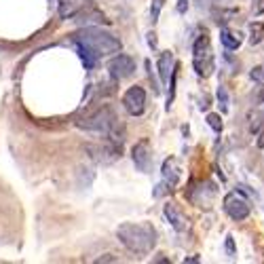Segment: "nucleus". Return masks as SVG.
<instances>
[{
    "label": "nucleus",
    "mask_w": 264,
    "mask_h": 264,
    "mask_svg": "<svg viewBox=\"0 0 264 264\" xmlns=\"http://www.w3.org/2000/svg\"><path fill=\"white\" fill-rule=\"evenodd\" d=\"M250 76L254 80H258V82H264V66H256V68L250 72Z\"/></svg>",
    "instance_id": "obj_22"
},
{
    "label": "nucleus",
    "mask_w": 264,
    "mask_h": 264,
    "mask_svg": "<svg viewBox=\"0 0 264 264\" xmlns=\"http://www.w3.org/2000/svg\"><path fill=\"white\" fill-rule=\"evenodd\" d=\"M78 11V6L74 4V2H70V0H60V15L64 17H74V13Z\"/></svg>",
    "instance_id": "obj_18"
},
{
    "label": "nucleus",
    "mask_w": 264,
    "mask_h": 264,
    "mask_svg": "<svg viewBox=\"0 0 264 264\" xmlns=\"http://www.w3.org/2000/svg\"><path fill=\"white\" fill-rule=\"evenodd\" d=\"M224 212L228 214V218H232L234 222H241L250 216V203L243 199L237 192H228L224 196Z\"/></svg>",
    "instance_id": "obj_7"
},
{
    "label": "nucleus",
    "mask_w": 264,
    "mask_h": 264,
    "mask_svg": "<svg viewBox=\"0 0 264 264\" xmlns=\"http://www.w3.org/2000/svg\"><path fill=\"white\" fill-rule=\"evenodd\" d=\"M76 127L91 131V134L106 136V140H110V142H114L118 146H122V142H125V125L120 122V118L114 114V110L110 106H102L100 110L91 112L84 118H78Z\"/></svg>",
    "instance_id": "obj_1"
},
{
    "label": "nucleus",
    "mask_w": 264,
    "mask_h": 264,
    "mask_svg": "<svg viewBox=\"0 0 264 264\" xmlns=\"http://www.w3.org/2000/svg\"><path fill=\"white\" fill-rule=\"evenodd\" d=\"M207 125H210V127L216 131V134H222V129H224L222 116L216 114V112H210V114H207Z\"/></svg>",
    "instance_id": "obj_19"
},
{
    "label": "nucleus",
    "mask_w": 264,
    "mask_h": 264,
    "mask_svg": "<svg viewBox=\"0 0 264 264\" xmlns=\"http://www.w3.org/2000/svg\"><path fill=\"white\" fill-rule=\"evenodd\" d=\"M220 40H222V44H224L228 51H237L239 46H241V36H239V32L234 34V32H230V30H222V32H220Z\"/></svg>",
    "instance_id": "obj_14"
},
{
    "label": "nucleus",
    "mask_w": 264,
    "mask_h": 264,
    "mask_svg": "<svg viewBox=\"0 0 264 264\" xmlns=\"http://www.w3.org/2000/svg\"><path fill=\"white\" fill-rule=\"evenodd\" d=\"M96 262H100V264L102 262H118V258L114 256V254H104V256H100Z\"/></svg>",
    "instance_id": "obj_24"
},
{
    "label": "nucleus",
    "mask_w": 264,
    "mask_h": 264,
    "mask_svg": "<svg viewBox=\"0 0 264 264\" xmlns=\"http://www.w3.org/2000/svg\"><path fill=\"white\" fill-rule=\"evenodd\" d=\"M163 214H165V218H167V222L174 226V228L178 230V232H182V230H186V226H188V222H186V218H184V214L180 212V207H178L176 203H165V207H163Z\"/></svg>",
    "instance_id": "obj_11"
},
{
    "label": "nucleus",
    "mask_w": 264,
    "mask_h": 264,
    "mask_svg": "<svg viewBox=\"0 0 264 264\" xmlns=\"http://www.w3.org/2000/svg\"><path fill=\"white\" fill-rule=\"evenodd\" d=\"M148 44H150V46H156V38H154V32H150V34H148Z\"/></svg>",
    "instance_id": "obj_26"
},
{
    "label": "nucleus",
    "mask_w": 264,
    "mask_h": 264,
    "mask_svg": "<svg viewBox=\"0 0 264 264\" xmlns=\"http://www.w3.org/2000/svg\"><path fill=\"white\" fill-rule=\"evenodd\" d=\"M74 22H78V24H89V22H93V24H108V20L104 17V13L91 2H84V4L78 6V11L74 13Z\"/></svg>",
    "instance_id": "obj_10"
},
{
    "label": "nucleus",
    "mask_w": 264,
    "mask_h": 264,
    "mask_svg": "<svg viewBox=\"0 0 264 264\" xmlns=\"http://www.w3.org/2000/svg\"><path fill=\"white\" fill-rule=\"evenodd\" d=\"M264 40V24L262 22H252L250 24V42L260 44Z\"/></svg>",
    "instance_id": "obj_16"
},
{
    "label": "nucleus",
    "mask_w": 264,
    "mask_h": 264,
    "mask_svg": "<svg viewBox=\"0 0 264 264\" xmlns=\"http://www.w3.org/2000/svg\"><path fill=\"white\" fill-rule=\"evenodd\" d=\"M226 248H228V254H232V239L228 237V241H226Z\"/></svg>",
    "instance_id": "obj_27"
},
{
    "label": "nucleus",
    "mask_w": 264,
    "mask_h": 264,
    "mask_svg": "<svg viewBox=\"0 0 264 264\" xmlns=\"http://www.w3.org/2000/svg\"><path fill=\"white\" fill-rule=\"evenodd\" d=\"M84 148H87L91 158H96L98 163H110L114 158H120V150H122V146L110 142V140H106V144H87Z\"/></svg>",
    "instance_id": "obj_8"
},
{
    "label": "nucleus",
    "mask_w": 264,
    "mask_h": 264,
    "mask_svg": "<svg viewBox=\"0 0 264 264\" xmlns=\"http://www.w3.org/2000/svg\"><path fill=\"white\" fill-rule=\"evenodd\" d=\"M156 68H158V74H161V82L167 84L169 78H172V72H174V53L172 51H163L158 55V62H156Z\"/></svg>",
    "instance_id": "obj_12"
},
{
    "label": "nucleus",
    "mask_w": 264,
    "mask_h": 264,
    "mask_svg": "<svg viewBox=\"0 0 264 264\" xmlns=\"http://www.w3.org/2000/svg\"><path fill=\"white\" fill-rule=\"evenodd\" d=\"M258 98H260V102H264V87L260 89V96H258Z\"/></svg>",
    "instance_id": "obj_29"
},
{
    "label": "nucleus",
    "mask_w": 264,
    "mask_h": 264,
    "mask_svg": "<svg viewBox=\"0 0 264 264\" xmlns=\"http://www.w3.org/2000/svg\"><path fill=\"white\" fill-rule=\"evenodd\" d=\"M163 180L169 184V186H176L178 182H180V165H178L176 158H167V161L163 163Z\"/></svg>",
    "instance_id": "obj_13"
},
{
    "label": "nucleus",
    "mask_w": 264,
    "mask_h": 264,
    "mask_svg": "<svg viewBox=\"0 0 264 264\" xmlns=\"http://www.w3.org/2000/svg\"><path fill=\"white\" fill-rule=\"evenodd\" d=\"M116 237L131 254L138 256H146L156 245V230L150 222H122L116 228Z\"/></svg>",
    "instance_id": "obj_2"
},
{
    "label": "nucleus",
    "mask_w": 264,
    "mask_h": 264,
    "mask_svg": "<svg viewBox=\"0 0 264 264\" xmlns=\"http://www.w3.org/2000/svg\"><path fill=\"white\" fill-rule=\"evenodd\" d=\"M218 102H220V106H222L224 112L228 110V96H226V89L224 87H218Z\"/></svg>",
    "instance_id": "obj_21"
},
{
    "label": "nucleus",
    "mask_w": 264,
    "mask_h": 264,
    "mask_svg": "<svg viewBox=\"0 0 264 264\" xmlns=\"http://www.w3.org/2000/svg\"><path fill=\"white\" fill-rule=\"evenodd\" d=\"M192 64L199 76L207 78L214 72V53H212V44H210V36L205 32L194 40L192 44Z\"/></svg>",
    "instance_id": "obj_4"
},
{
    "label": "nucleus",
    "mask_w": 264,
    "mask_h": 264,
    "mask_svg": "<svg viewBox=\"0 0 264 264\" xmlns=\"http://www.w3.org/2000/svg\"><path fill=\"white\" fill-rule=\"evenodd\" d=\"M122 106L129 112L131 116H140L144 114V108H146V91L142 87H129L122 96Z\"/></svg>",
    "instance_id": "obj_6"
},
{
    "label": "nucleus",
    "mask_w": 264,
    "mask_h": 264,
    "mask_svg": "<svg viewBox=\"0 0 264 264\" xmlns=\"http://www.w3.org/2000/svg\"><path fill=\"white\" fill-rule=\"evenodd\" d=\"M76 44V51H78V58L82 60V64H84V68H93L96 66V62H98V55L93 53L89 46H84V44H80V42H74Z\"/></svg>",
    "instance_id": "obj_15"
},
{
    "label": "nucleus",
    "mask_w": 264,
    "mask_h": 264,
    "mask_svg": "<svg viewBox=\"0 0 264 264\" xmlns=\"http://www.w3.org/2000/svg\"><path fill=\"white\" fill-rule=\"evenodd\" d=\"M72 40L89 46L98 58H102V55H110V53H118L122 49V42H120L118 36H114L108 30H102V28H98V26L80 28V30L74 34Z\"/></svg>",
    "instance_id": "obj_3"
},
{
    "label": "nucleus",
    "mask_w": 264,
    "mask_h": 264,
    "mask_svg": "<svg viewBox=\"0 0 264 264\" xmlns=\"http://www.w3.org/2000/svg\"><path fill=\"white\" fill-rule=\"evenodd\" d=\"M262 129H264V110L250 114V131L252 134H260Z\"/></svg>",
    "instance_id": "obj_17"
},
{
    "label": "nucleus",
    "mask_w": 264,
    "mask_h": 264,
    "mask_svg": "<svg viewBox=\"0 0 264 264\" xmlns=\"http://www.w3.org/2000/svg\"><path fill=\"white\" fill-rule=\"evenodd\" d=\"M163 4H165V0H152V4H150V22L152 24L158 22V15H161Z\"/></svg>",
    "instance_id": "obj_20"
},
{
    "label": "nucleus",
    "mask_w": 264,
    "mask_h": 264,
    "mask_svg": "<svg viewBox=\"0 0 264 264\" xmlns=\"http://www.w3.org/2000/svg\"><path fill=\"white\" fill-rule=\"evenodd\" d=\"M108 72L114 80H122V78H129L131 74L136 72V60L131 55L125 53H118L114 55L110 62H108Z\"/></svg>",
    "instance_id": "obj_5"
},
{
    "label": "nucleus",
    "mask_w": 264,
    "mask_h": 264,
    "mask_svg": "<svg viewBox=\"0 0 264 264\" xmlns=\"http://www.w3.org/2000/svg\"><path fill=\"white\" fill-rule=\"evenodd\" d=\"M131 158H134V165L140 169V172L148 174L150 165H152V150H150V140H140V142L131 150Z\"/></svg>",
    "instance_id": "obj_9"
},
{
    "label": "nucleus",
    "mask_w": 264,
    "mask_h": 264,
    "mask_svg": "<svg viewBox=\"0 0 264 264\" xmlns=\"http://www.w3.org/2000/svg\"><path fill=\"white\" fill-rule=\"evenodd\" d=\"M252 13L256 17L264 13V0H254V2H252Z\"/></svg>",
    "instance_id": "obj_23"
},
{
    "label": "nucleus",
    "mask_w": 264,
    "mask_h": 264,
    "mask_svg": "<svg viewBox=\"0 0 264 264\" xmlns=\"http://www.w3.org/2000/svg\"><path fill=\"white\" fill-rule=\"evenodd\" d=\"M186 8H188V0H180V2H178V11L184 13Z\"/></svg>",
    "instance_id": "obj_25"
},
{
    "label": "nucleus",
    "mask_w": 264,
    "mask_h": 264,
    "mask_svg": "<svg viewBox=\"0 0 264 264\" xmlns=\"http://www.w3.org/2000/svg\"><path fill=\"white\" fill-rule=\"evenodd\" d=\"M258 146H260V148H264V134H262V138L258 140Z\"/></svg>",
    "instance_id": "obj_28"
}]
</instances>
